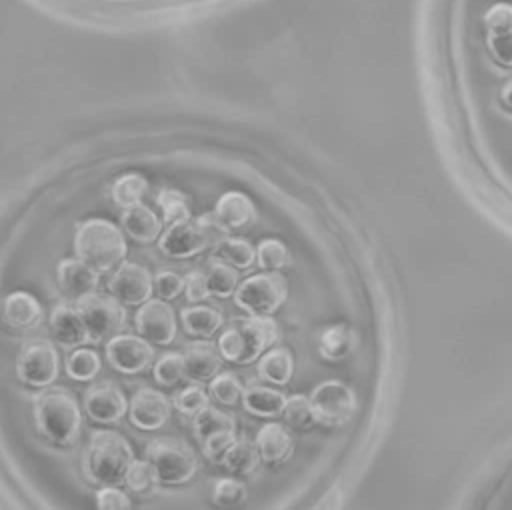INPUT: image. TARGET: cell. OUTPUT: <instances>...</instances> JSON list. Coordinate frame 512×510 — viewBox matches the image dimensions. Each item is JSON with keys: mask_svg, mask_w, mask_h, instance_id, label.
<instances>
[{"mask_svg": "<svg viewBox=\"0 0 512 510\" xmlns=\"http://www.w3.org/2000/svg\"><path fill=\"white\" fill-rule=\"evenodd\" d=\"M34 424L56 446H72L82 430V414L76 398L64 388H50L34 396Z\"/></svg>", "mask_w": 512, "mask_h": 510, "instance_id": "cell-1", "label": "cell"}, {"mask_svg": "<svg viewBox=\"0 0 512 510\" xmlns=\"http://www.w3.org/2000/svg\"><path fill=\"white\" fill-rule=\"evenodd\" d=\"M134 460L130 442L114 430H96L82 454V470L92 484L114 486L124 480Z\"/></svg>", "mask_w": 512, "mask_h": 510, "instance_id": "cell-2", "label": "cell"}, {"mask_svg": "<svg viewBox=\"0 0 512 510\" xmlns=\"http://www.w3.org/2000/svg\"><path fill=\"white\" fill-rule=\"evenodd\" d=\"M278 338V324L270 316L234 318L218 338V350L232 364L258 360Z\"/></svg>", "mask_w": 512, "mask_h": 510, "instance_id": "cell-3", "label": "cell"}, {"mask_svg": "<svg viewBox=\"0 0 512 510\" xmlns=\"http://www.w3.org/2000/svg\"><path fill=\"white\" fill-rule=\"evenodd\" d=\"M128 252L122 230L104 218H90L74 232V254L98 272H110Z\"/></svg>", "mask_w": 512, "mask_h": 510, "instance_id": "cell-4", "label": "cell"}, {"mask_svg": "<svg viewBox=\"0 0 512 510\" xmlns=\"http://www.w3.org/2000/svg\"><path fill=\"white\" fill-rule=\"evenodd\" d=\"M226 234L228 228H224L216 216H200L196 220L188 218L170 224L158 240V248L170 258H190L210 246H216L226 238Z\"/></svg>", "mask_w": 512, "mask_h": 510, "instance_id": "cell-5", "label": "cell"}, {"mask_svg": "<svg viewBox=\"0 0 512 510\" xmlns=\"http://www.w3.org/2000/svg\"><path fill=\"white\" fill-rule=\"evenodd\" d=\"M146 460L152 464L158 484L180 486L198 472L194 450L180 438H156L146 446Z\"/></svg>", "mask_w": 512, "mask_h": 510, "instance_id": "cell-6", "label": "cell"}, {"mask_svg": "<svg viewBox=\"0 0 512 510\" xmlns=\"http://www.w3.org/2000/svg\"><path fill=\"white\" fill-rule=\"evenodd\" d=\"M286 296L288 282L278 270L254 274L234 290L236 306L254 316L274 314L286 302Z\"/></svg>", "mask_w": 512, "mask_h": 510, "instance_id": "cell-7", "label": "cell"}, {"mask_svg": "<svg viewBox=\"0 0 512 510\" xmlns=\"http://www.w3.org/2000/svg\"><path fill=\"white\" fill-rule=\"evenodd\" d=\"M76 308L88 328L90 342H102L116 336L126 324V310L116 296L86 292L78 296Z\"/></svg>", "mask_w": 512, "mask_h": 510, "instance_id": "cell-8", "label": "cell"}, {"mask_svg": "<svg viewBox=\"0 0 512 510\" xmlns=\"http://www.w3.org/2000/svg\"><path fill=\"white\" fill-rule=\"evenodd\" d=\"M60 356L50 340L30 338L20 346L16 358V376L32 388H46L58 378Z\"/></svg>", "mask_w": 512, "mask_h": 510, "instance_id": "cell-9", "label": "cell"}, {"mask_svg": "<svg viewBox=\"0 0 512 510\" xmlns=\"http://www.w3.org/2000/svg\"><path fill=\"white\" fill-rule=\"evenodd\" d=\"M310 402H312L316 420L326 426H344L356 410L354 390L340 380L320 382L312 390Z\"/></svg>", "mask_w": 512, "mask_h": 510, "instance_id": "cell-10", "label": "cell"}, {"mask_svg": "<svg viewBox=\"0 0 512 510\" xmlns=\"http://www.w3.org/2000/svg\"><path fill=\"white\" fill-rule=\"evenodd\" d=\"M106 358L122 374H140L152 364L154 348L140 336L116 334L106 342Z\"/></svg>", "mask_w": 512, "mask_h": 510, "instance_id": "cell-11", "label": "cell"}, {"mask_svg": "<svg viewBox=\"0 0 512 510\" xmlns=\"http://www.w3.org/2000/svg\"><path fill=\"white\" fill-rule=\"evenodd\" d=\"M486 46L504 68H512V2H496L484 14Z\"/></svg>", "mask_w": 512, "mask_h": 510, "instance_id": "cell-12", "label": "cell"}, {"mask_svg": "<svg viewBox=\"0 0 512 510\" xmlns=\"http://www.w3.org/2000/svg\"><path fill=\"white\" fill-rule=\"evenodd\" d=\"M134 324L140 336L160 346L170 344L178 330L174 310L168 302H164V298H148L144 304H140Z\"/></svg>", "mask_w": 512, "mask_h": 510, "instance_id": "cell-13", "label": "cell"}, {"mask_svg": "<svg viewBox=\"0 0 512 510\" xmlns=\"http://www.w3.org/2000/svg\"><path fill=\"white\" fill-rule=\"evenodd\" d=\"M84 410L94 422L112 424L126 414L128 402L120 386L110 380H102L84 392Z\"/></svg>", "mask_w": 512, "mask_h": 510, "instance_id": "cell-14", "label": "cell"}, {"mask_svg": "<svg viewBox=\"0 0 512 510\" xmlns=\"http://www.w3.org/2000/svg\"><path fill=\"white\" fill-rule=\"evenodd\" d=\"M108 288L122 304H144L152 294V276L142 264L124 262L108 280Z\"/></svg>", "mask_w": 512, "mask_h": 510, "instance_id": "cell-15", "label": "cell"}, {"mask_svg": "<svg viewBox=\"0 0 512 510\" xmlns=\"http://www.w3.org/2000/svg\"><path fill=\"white\" fill-rule=\"evenodd\" d=\"M170 400L166 394L154 388H140L130 400V422L138 430H160L170 418Z\"/></svg>", "mask_w": 512, "mask_h": 510, "instance_id": "cell-16", "label": "cell"}, {"mask_svg": "<svg viewBox=\"0 0 512 510\" xmlns=\"http://www.w3.org/2000/svg\"><path fill=\"white\" fill-rule=\"evenodd\" d=\"M50 330L54 338L64 346H78L88 342V328L82 320V314L78 308L70 304H56V308L50 314Z\"/></svg>", "mask_w": 512, "mask_h": 510, "instance_id": "cell-17", "label": "cell"}, {"mask_svg": "<svg viewBox=\"0 0 512 510\" xmlns=\"http://www.w3.org/2000/svg\"><path fill=\"white\" fill-rule=\"evenodd\" d=\"M214 216L224 228L234 230V228L250 226L256 218V210L252 200L244 192L230 190L218 198L214 206Z\"/></svg>", "mask_w": 512, "mask_h": 510, "instance_id": "cell-18", "label": "cell"}, {"mask_svg": "<svg viewBox=\"0 0 512 510\" xmlns=\"http://www.w3.org/2000/svg\"><path fill=\"white\" fill-rule=\"evenodd\" d=\"M58 284L72 296H82L98 286V270L80 258H64L56 268Z\"/></svg>", "mask_w": 512, "mask_h": 510, "instance_id": "cell-19", "label": "cell"}, {"mask_svg": "<svg viewBox=\"0 0 512 510\" xmlns=\"http://www.w3.org/2000/svg\"><path fill=\"white\" fill-rule=\"evenodd\" d=\"M186 376L194 382L212 380L222 370V354L210 342H194L184 350Z\"/></svg>", "mask_w": 512, "mask_h": 510, "instance_id": "cell-20", "label": "cell"}, {"mask_svg": "<svg viewBox=\"0 0 512 510\" xmlns=\"http://www.w3.org/2000/svg\"><path fill=\"white\" fill-rule=\"evenodd\" d=\"M254 444L258 448L260 460H264L268 464H278V462H284L292 454L294 440L282 424L268 422L258 430Z\"/></svg>", "mask_w": 512, "mask_h": 510, "instance_id": "cell-21", "label": "cell"}, {"mask_svg": "<svg viewBox=\"0 0 512 510\" xmlns=\"http://www.w3.org/2000/svg\"><path fill=\"white\" fill-rule=\"evenodd\" d=\"M2 316H4L8 326L18 328V330H26V328H34L40 322L42 306L32 294L18 290V292H12L4 298Z\"/></svg>", "mask_w": 512, "mask_h": 510, "instance_id": "cell-22", "label": "cell"}, {"mask_svg": "<svg viewBox=\"0 0 512 510\" xmlns=\"http://www.w3.org/2000/svg\"><path fill=\"white\" fill-rule=\"evenodd\" d=\"M122 226L138 244H150L160 236L162 222L146 204H134L122 212Z\"/></svg>", "mask_w": 512, "mask_h": 510, "instance_id": "cell-23", "label": "cell"}, {"mask_svg": "<svg viewBox=\"0 0 512 510\" xmlns=\"http://www.w3.org/2000/svg\"><path fill=\"white\" fill-rule=\"evenodd\" d=\"M284 404H286V396L280 390H274L262 384H248L242 394L244 410L260 418L280 416L284 410Z\"/></svg>", "mask_w": 512, "mask_h": 510, "instance_id": "cell-24", "label": "cell"}, {"mask_svg": "<svg viewBox=\"0 0 512 510\" xmlns=\"http://www.w3.org/2000/svg\"><path fill=\"white\" fill-rule=\"evenodd\" d=\"M356 348V332L344 324L326 328L318 338V352L324 360L338 362L348 358Z\"/></svg>", "mask_w": 512, "mask_h": 510, "instance_id": "cell-25", "label": "cell"}, {"mask_svg": "<svg viewBox=\"0 0 512 510\" xmlns=\"http://www.w3.org/2000/svg\"><path fill=\"white\" fill-rule=\"evenodd\" d=\"M256 370H258V376L264 382L284 386V384L290 382V378L294 374V356L288 348L266 350L258 358V368Z\"/></svg>", "mask_w": 512, "mask_h": 510, "instance_id": "cell-26", "label": "cell"}, {"mask_svg": "<svg viewBox=\"0 0 512 510\" xmlns=\"http://www.w3.org/2000/svg\"><path fill=\"white\" fill-rule=\"evenodd\" d=\"M180 318L186 334L198 338L212 336L224 324L222 312L210 306H188L180 312Z\"/></svg>", "mask_w": 512, "mask_h": 510, "instance_id": "cell-27", "label": "cell"}, {"mask_svg": "<svg viewBox=\"0 0 512 510\" xmlns=\"http://www.w3.org/2000/svg\"><path fill=\"white\" fill-rule=\"evenodd\" d=\"M202 272H204V280L210 296L228 298L238 288V272L224 262L214 260Z\"/></svg>", "mask_w": 512, "mask_h": 510, "instance_id": "cell-28", "label": "cell"}, {"mask_svg": "<svg viewBox=\"0 0 512 510\" xmlns=\"http://www.w3.org/2000/svg\"><path fill=\"white\" fill-rule=\"evenodd\" d=\"M146 190H148V180L138 172H128V174H122L112 184V200L120 208H130L142 202Z\"/></svg>", "mask_w": 512, "mask_h": 510, "instance_id": "cell-29", "label": "cell"}, {"mask_svg": "<svg viewBox=\"0 0 512 510\" xmlns=\"http://www.w3.org/2000/svg\"><path fill=\"white\" fill-rule=\"evenodd\" d=\"M214 258H222L236 268H250L256 260V250L246 238H222L214 248H212Z\"/></svg>", "mask_w": 512, "mask_h": 510, "instance_id": "cell-30", "label": "cell"}, {"mask_svg": "<svg viewBox=\"0 0 512 510\" xmlns=\"http://www.w3.org/2000/svg\"><path fill=\"white\" fill-rule=\"evenodd\" d=\"M258 460H260V454H258V448L256 444H252L250 440L246 438H240L236 440L222 456V464L236 472V474H248L252 472L256 466H258Z\"/></svg>", "mask_w": 512, "mask_h": 510, "instance_id": "cell-31", "label": "cell"}, {"mask_svg": "<svg viewBox=\"0 0 512 510\" xmlns=\"http://www.w3.org/2000/svg\"><path fill=\"white\" fill-rule=\"evenodd\" d=\"M282 418L294 430H308L310 426H314L318 422L310 398H306L302 394H294V396L286 398Z\"/></svg>", "mask_w": 512, "mask_h": 510, "instance_id": "cell-32", "label": "cell"}, {"mask_svg": "<svg viewBox=\"0 0 512 510\" xmlns=\"http://www.w3.org/2000/svg\"><path fill=\"white\" fill-rule=\"evenodd\" d=\"M100 356L94 350L78 348L68 354L66 358V372L72 380L88 382L100 372Z\"/></svg>", "mask_w": 512, "mask_h": 510, "instance_id": "cell-33", "label": "cell"}, {"mask_svg": "<svg viewBox=\"0 0 512 510\" xmlns=\"http://www.w3.org/2000/svg\"><path fill=\"white\" fill-rule=\"evenodd\" d=\"M222 430H236V422L230 414H226L218 408L206 406L204 410H200L194 416V432H196L198 440H204L206 436L222 432Z\"/></svg>", "mask_w": 512, "mask_h": 510, "instance_id": "cell-34", "label": "cell"}, {"mask_svg": "<svg viewBox=\"0 0 512 510\" xmlns=\"http://www.w3.org/2000/svg\"><path fill=\"white\" fill-rule=\"evenodd\" d=\"M242 394H244V386L240 378L232 372H218L210 380V396L220 404L234 406L242 400Z\"/></svg>", "mask_w": 512, "mask_h": 510, "instance_id": "cell-35", "label": "cell"}, {"mask_svg": "<svg viewBox=\"0 0 512 510\" xmlns=\"http://www.w3.org/2000/svg\"><path fill=\"white\" fill-rule=\"evenodd\" d=\"M256 260L262 270H282L290 262V252L278 238H264L256 248Z\"/></svg>", "mask_w": 512, "mask_h": 510, "instance_id": "cell-36", "label": "cell"}, {"mask_svg": "<svg viewBox=\"0 0 512 510\" xmlns=\"http://www.w3.org/2000/svg\"><path fill=\"white\" fill-rule=\"evenodd\" d=\"M158 206L162 208V216L166 224H174L180 220H188L190 218V208L188 202L184 198V194L176 188H164L160 190L158 198H156Z\"/></svg>", "mask_w": 512, "mask_h": 510, "instance_id": "cell-37", "label": "cell"}, {"mask_svg": "<svg viewBox=\"0 0 512 510\" xmlns=\"http://www.w3.org/2000/svg\"><path fill=\"white\" fill-rule=\"evenodd\" d=\"M186 376L184 354L168 352L154 366V380L162 386H174Z\"/></svg>", "mask_w": 512, "mask_h": 510, "instance_id": "cell-38", "label": "cell"}, {"mask_svg": "<svg viewBox=\"0 0 512 510\" xmlns=\"http://www.w3.org/2000/svg\"><path fill=\"white\" fill-rule=\"evenodd\" d=\"M124 480H126L128 488L136 494L150 492L154 488V484L158 482L156 472L148 460H132V464L126 470Z\"/></svg>", "mask_w": 512, "mask_h": 510, "instance_id": "cell-39", "label": "cell"}, {"mask_svg": "<svg viewBox=\"0 0 512 510\" xmlns=\"http://www.w3.org/2000/svg\"><path fill=\"white\" fill-rule=\"evenodd\" d=\"M174 406L184 416H196L200 410H204L208 406V396L198 384H192L174 396Z\"/></svg>", "mask_w": 512, "mask_h": 510, "instance_id": "cell-40", "label": "cell"}, {"mask_svg": "<svg viewBox=\"0 0 512 510\" xmlns=\"http://www.w3.org/2000/svg\"><path fill=\"white\" fill-rule=\"evenodd\" d=\"M246 496V486L238 480L232 478H220L214 488H212V498L214 502L222 504V506H232L242 502Z\"/></svg>", "mask_w": 512, "mask_h": 510, "instance_id": "cell-41", "label": "cell"}, {"mask_svg": "<svg viewBox=\"0 0 512 510\" xmlns=\"http://www.w3.org/2000/svg\"><path fill=\"white\" fill-rule=\"evenodd\" d=\"M202 442V452L208 460L212 462H220L224 452L236 442V432L234 430H222V432H216V434H210L206 436Z\"/></svg>", "mask_w": 512, "mask_h": 510, "instance_id": "cell-42", "label": "cell"}, {"mask_svg": "<svg viewBox=\"0 0 512 510\" xmlns=\"http://www.w3.org/2000/svg\"><path fill=\"white\" fill-rule=\"evenodd\" d=\"M154 290L160 294V298L172 300L184 290V278L172 270H160L154 276Z\"/></svg>", "mask_w": 512, "mask_h": 510, "instance_id": "cell-43", "label": "cell"}, {"mask_svg": "<svg viewBox=\"0 0 512 510\" xmlns=\"http://www.w3.org/2000/svg\"><path fill=\"white\" fill-rule=\"evenodd\" d=\"M96 506L104 508V510H124V508H130L132 502L128 500V496L122 490H118L114 486H104L96 494Z\"/></svg>", "mask_w": 512, "mask_h": 510, "instance_id": "cell-44", "label": "cell"}, {"mask_svg": "<svg viewBox=\"0 0 512 510\" xmlns=\"http://www.w3.org/2000/svg\"><path fill=\"white\" fill-rule=\"evenodd\" d=\"M184 292H186L188 302H202V300L210 298V292L206 288V280H204L202 270H192L184 278Z\"/></svg>", "mask_w": 512, "mask_h": 510, "instance_id": "cell-45", "label": "cell"}, {"mask_svg": "<svg viewBox=\"0 0 512 510\" xmlns=\"http://www.w3.org/2000/svg\"><path fill=\"white\" fill-rule=\"evenodd\" d=\"M500 102L504 104V108L512 110V80H508L502 90H500Z\"/></svg>", "mask_w": 512, "mask_h": 510, "instance_id": "cell-46", "label": "cell"}]
</instances>
